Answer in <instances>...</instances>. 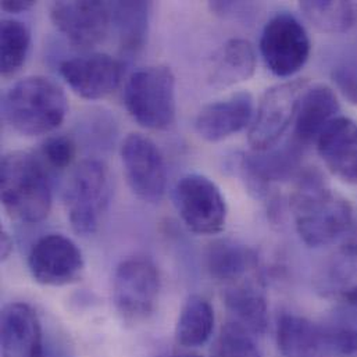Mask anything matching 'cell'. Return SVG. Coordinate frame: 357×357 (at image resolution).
Returning <instances> with one entry per match:
<instances>
[{
	"label": "cell",
	"instance_id": "cell-1",
	"mask_svg": "<svg viewBox=\"0 0 357 357\" xmlns=\"http://www.w3.org/2000/svg\"><path fill=\"white\" fill-rule=\"evenodd\" d=\"M295 228L310 248L334 243L347 234L354 221L348 199L330 189L314 173H306L289 200Z\"/></svg>",
	"mask_w": 357,
	"mask_h": 357
},
{
	"label": "cell",
	"instance_id": "cell-2",
	"mask_svg": "<svg viewBox=\"0 0 357 357\" xmlns=\"http://www.w3.org/2000/svg\"><path fill=\"white\" fill-rule=\"evenodd\" d=\"M0 196L6 213L15 221L36 224L52 208L49 169L31 152L6 153L0 163Z\"/></svg>",
	"mask_w": 357,
	"mask_h": 357
},
{
	"label": "cell",
	"instance_id": "cell-3",
	"mask_svg": "<svg viewBox=\"0 0 357 357\" xmlns=\"http://www.w3.org/2000/svg\"><path fill=\"white\" fill-rule=\"evenodd\" d=\"M68 110L63 88L49 77L31 75L15 82L3 96L4 121L25 137L46 135L64 121Z\"/></svg>",
	"mask_w": 357,
	"mask_h": 357
},
{
	"label": "cell",
	"instance_id": "cell-4",
	"mask_svg": "<svg viewBox=\"0 0 357 357\" xmlns=\"http://www.w3.org/2000/svg\"><path fill=\"white\" fill-rule=\"evenodd\" d=\"M124 105L144 128L169 130L177 116L176 75L167 66H149L134 71L124 86Z\"/></svg>",
	"mask_w": 357,
	"mask_h": 357
},
{
	"label": "cell",
	"instance_id": "cell-5",
	"mask_svg": "<svg viewBox=\"0 0 357 357\" xmlns=\"http://www.w3.org/2000/svg\"><path fill=\"white\" fill-rule=\"evenodd\" d=\"M112 193L110 172L103 162L88 159L74 169L64 189V207L75 234L89 236L98 231Z\"/></svg>",
	"mask_w": 357,
	"mask_h": 357
},
{
	"label": "cell",
	"instance_id": "cell-6",
	"mask_svg": "<svg viewBox=\"0 0 357 357\" xmlns=\"http://www.w3.org/2000/svg\"><path fill=\"white\" fill-rule=\"evenodd\" d=\"M307 88L309 81L298 78L280 82L264 92L248 134L253 152H266L278 144L295 121L301 99Z\"/></svg>",
	"mask_w": 357,
	"mask_h": 357
},
{
	"label": "cell",
	"instance_id": "cell-7",
	"mask_svg": "<svg viewBox=\"0 0 357 357\" xmlns=\"http://www.w3.org/2000/svg\"><path fill=\"white\" fill-rule=\"evenodd\" d=\"M162 280L158 267L145 257L123 260L113 281V302L127 321L146 320L158 307Z\"/></svg>",
	"mask_w": 357,
	"mask_h": 357
},
{
	"label": "cell",
	"instance_id": "cell-8",
	"mask_svg": "<svg viewBox=\"0 0 357 357\" xmlns=\"http://www.w3.org/2000/svg\"><path fill=\"white\" fill-rule=\"evenodd\" d=\"M173 200L179 218L193 234L215 235L225 228L227 202L214 181L188 174L176 183Z\"/></svg>",
	"mask_w": 357,
	"mask_h": 357
},
{
	"label": "cell",
	"instance_id": "cell-9",
	"mask_svg": "<svg viewBox=\"0 0 357 357\" xmlns=\"http://www.w3.org/2000/svg\"><path fill=\"white\" fill-rule=\"evenodd\" d=\"M310 52L309 33L295 15L278 13L266 24L260 38V53L275 77L289 78L299 73Z\"/></svg>",
	"mask_w": 357,
	"mask_h": 357
},
{
	"label": "cell",
	"instance_id": "cell-10",
	"mask_svg": "<svg viewBox=\"0 0 357 357\" xmlns=\"http://www.w3.org/2000/svg\"><path fill=\"white\" fill-rule=\"evenodd\" d=\"M127 182L137 197L159 203L167 189V166L159 146L142 134H130L121 146Z\"/></svg>",
	"mask_w": 357,
	"mask_h": 357
},
{
	"label": "cell",
	"instance_id": "cell-11",
	"mask_svg": "<svg viewBox=\"0 0 357 357\" xmlns=\"http://www.w3.org/2000/svg\"><path fill=\"white\" fill-rule=\"evenodd\" d=\"M85 261L74 241L61 234L39 238L28 255V270L32 278L45 287H64L78 281Z\"/></svg>",
	"mask_w": 357,
	"mask_h": 357
},
{
	"label": "cell",
	"instance_id": "cell-12",
	"mask_svg": "<svg viewBox=\"0 0 357 357\" xmlns=\"http://www.w3.org/2000/svg\"><path fill=\"white\" fill-rule=\"evenodd\" d=\"M59 32L75 47L91 49L105 40L112 28L110 1L61 0L50 6Z\"/></svg>",
	"mask_w": 357,
	"mask_h": 357
},
{
	"label": "cell",
	"instance_id": "cell-13",
	"mask_svg": "<svg viewBox=\"0 0 357 357\" xmlns=\"http://www.w3.org/2000/svg\"><path fill=\"white\" fill-rule=\"evenodd\" d=\"M67 85L86 100H98L114 92L124 74V66L107 53H89L67 59L60 64Z\"/></svg>",
	"mask_w": 357,
	"mask_h": 357
},
{
	"label": "cell",
	"instance_id": "cell-14",
	"mask_svg": "<svg viewBox=\"0 0 357 357\" xmlns=\"http://www.w3.org/2000/svg\"><path fill=\"white\" fill-rule=\"evenodd\" d=\"M253 116V96L246 91L235 92L206 105L195 119V130L204 141L220 142L250 127Z\"/></svg>",
	"mask_w": 357,
	"mask_h": 357
},
{
	"label": "cell",
	"instance_id": "cell-15",
	"mask_svg": "<svg viewBox=\"0 0 357 357\" xmlns=\"http://www.w3.org/2000/svg\"><path fill=\"white\" fill-rule=\"evenodd\" d=\"M1 357H47L36 312L26 303L7 305L1 312Z\"/></svg>",
	"mask_w": 357,
	"mask_h": 357
},
{
	"label": "cell",
	"instance_id": "cell-16",
	"mask_svg": "<svg viewBox=\"0 0 357 357\" xmlns=\"http://www.w3.org/2000/svg\"><path fill=\"white\" fill-rule=\"evenodd\" d=\"M317 152L328 172L345 183L357 185V123L337 117L317 139Z\"/></svg>",
	"mask_w": 357,
	"mask_h": 357
},
{
	"label": "cell",
	"instance_id": "cell-17",
	"mask_svg": "<svg viewBox=\"0 0 357 357\" xmlns=\"http://www.w3.org/2000/svg\"><path fill=\"white\" fill-rule=\"evenodd\" d=\"M340 102L333 88L317 84L303 93L294 121V142L307 146L317 142L323 131L340 117Z\"/></svg>",
	"mask_w": 357,
	"mask_h": 357
},
{
	"label": "cell",
	"instance_id": "cell-18",
	"mask_svg": "<svg viewBox=\"0 0 357 357\" xmlns=\"http://www.w3.org/2000/svg\"><path fill=\"white\" fill-rule=\"evenodd\" d=\"M257 56L253 45L241 38H234L221 45L213 54L207 81L215 88H228L253 77Z\"/></svg>",
	"mask_w": 357,
	"mask_h": 357
},
{
	"label": "cell",
	"instance_id": "cell-19",
	"mask_svg": "<svg viewBox=\"0 0 357 357\" xmlns=\"http://www.w3.org/2000/svg\"><path fill=\"white\" fill-rule=\"evenodd\" d=\"M282 357H327L323 327L296 314H284L277 326Z\"/></svg>",
	"mask_w": 357,
	"mask_h": 357
},
{
	"label": "cell",
	"instance_id": "cell-20",
	"mask_svg": "<svg viewBox=\"0 0 357 357\" xmlns=\"http://www.w3.org/2000/svg\"><path fill=\"white\" fill-rule=\"evenodd\" d=\"M112 26L114 28L120 47L127 54H134L142 50L146 43L151 1H110Z\"/></svg>",
	"mask_w": 357,
	"mask_h": 357
},
{
	"label": "cell",
	"instance_id": "cell-21",
	"mask_svg": "<svg viewBox=\"0 0 357 357\" xmlns=\"http://www.w3.org/2000/svg\"><path fill=\"white\" fill-rule=\"evenodd\" d=\"M227 309L252 335L264 334L268 324V306L260 289L250 282H239L225 289Z\"/></svg>",
	"mask_w": 357,
	"mask_h": 357
},
{
	"label": "cell",
	"instance_id": "cell-22",
	"mask_svg": "<svg viewBox=\"0 0 357 357\" xmlns=\"http://www.w3.org/2000/svg\"><path fill=\"white\" fill-rule=\"evenodd\" d=\"M257 266L256 255L252 249L234 242L222 241L211 245L207 253V267L211 275L231 285L239 281L255 270Z\"/></svg>",
	"mask_w": 357,
	"mask_h": 357
},
{
	"label": "cell",
	"instance_id": "cell-23",
	"mask_svg": "<svg viewBox=\"0 0 357 357\" xmlns=\"http://www.w3.org/2000/svg\"><path fill=\"white\" fill-rule=\"evenodd\" d=\"M214 309L211 303L200 296L192 295L183 303L176 326V341L183 348H199L204 345L214 330Z\"/></svg>",
	"mask_w": 357,
	"mask_h": 357
},
{
	"label": "cell",
	"instance_id": "cell-24",
	"mask_svg": "<svg viewBox=\"0 0 357 357\" xmlns=\"http://www.w3.org/2000/svg\"><path fill=\"white\" fill-rule=\"evenodd\" d=\"M301 148L292 141L291 146L255 152L243 160V169L255 183L263 185L270 181H280L292 174L299 162Z\"/></svg>",
	"mask_w": 357,
	"mask_h": 357
},
{
	"label": "cell",
	"instance_id": "cell-25",
	"mask_svg": "<svg viewBox=\"0 0 357 357\" xmlns=\"http://www.w3.org/2000/svg\"><path fill=\"white\" fill-rule=\"evenodd\" d=\"M299 7L306 20L324 33H344L356 21V6L352 1L306 0Z\"/></svg>",
	"mask_w": 357,
	"mask_h": 357
},
{
	"label": "cell",
	"instance_id": "cell-26",
	"mask_svg": "<svg viewBox=\"0 0 357 357\" xmlns=\"http://www.w3.org/2000/svg\"><path fill=\"white\" fill-rule=\"evenodd\" d=\"M0 45L1 75L11 77L24 66L31 49V32L26 24L4 18L0 25Z\"/></svg>",
	"mask_w": 357,
	"mask_h": 357
},
{
	"label": "cell",
	"instance_id": "cell-27",
	"mask_svg": "<svg viewBox=\"0 0 357 357\" xmlns=\"http://www.w3.org/2000/svg\"><path fill=\"white\" fill-rule=\"evenodd\" d=\"M211 357H261L249 331L235 321L227 323L211 351Z\"/></svg>",
	"mask_w": 357,
	"mask_h": 357
},
{
	"label": "cell",
	"instance_id": "cell-28",
	"mask_svg": "<svg viewBox=\"0 0 357 357\" xmlns=\"http://www.w3.org/2000/svg\"><path fill=\"white\" fill-rule=\"evenodd\" d=\"M327 357H357V327L351 323L321 326Z\"/></svg>",
	"mask_w": 357,
	"mask_h": 357
},
{
	"label": "cell",
	"instance_id": "cell-29",
	"mask_svg": "<svg viewBox=\"0 0 357 357\" xmlns=\"http://www.w3.org/2000/svg\"><path fill=\"white\" fill-rule=\"evenodd\" d=\"M77 155V145L67 135H54L47 138L40 146V159L53 170L68 169Z\"/></svg>",
	"mask_w": 357,
	"mask_h": 357
},
{
	"label": "cell",
	"instance_id": "cell-30",
	"mask_svg": "<svg viewBox=\"0 0 357 357\" xmlns=\"http://www.w3.org/2000/svg\"><path fill=\"white\" fill-rule=\"evenodd\" d=\"M334 78L344 95L357 105V67L344 66L335 71Z\"/></svg>",
	"mask_w": 357,
	"mask_h": 357
},
{
	"label": "cell",
	"instance_id": "cell-31",
	"mask_svg": "<svg viewBox=\"0 0 357 357\" xmlns=\"http://www.w3.org/2000/svg\"><path fill=\"white\" fill-rule=\"evenodd\" d=\"M33 6H35V1H32V0H3L1 1V8L11 14H18V13L26 11Z\"/></svg>",
	"mask_w": 357,
	"mask_h": 357
},
{
	"label": "cell",
	"instance_id": "cell-32",
	"mask_svg": "<svg viewBox=\"0 0 357 357\" xmlns=\"http://www.w3.org/2000/svg\"><path fill=\"white\" fill-rule=\"evenodd\" d=\"M13 252V241L10 235L6 232V229L1 231V260L8 259V256Z\"/></svg>",
	"mask_w": 357,
	"mask_h": 357
},
{
	"label": "cell",
	"instance_id": "cell-33",
	"mask_svg": "<svg viewBox=\"0 0 357 357\" xmlns=\"http://www.w3.org/2000/svg\"><path fill=\"white\" fill-rule=\"evenodd\" d=\"M169 357H202V356H199V355H190V354H188V355H177V356H169Z\"/></svg>",
	"mask_w": 357,
	"mask_h": 357
}]
</instances>
